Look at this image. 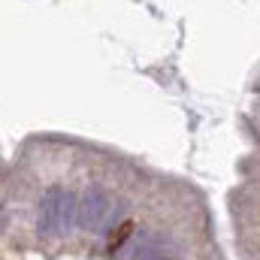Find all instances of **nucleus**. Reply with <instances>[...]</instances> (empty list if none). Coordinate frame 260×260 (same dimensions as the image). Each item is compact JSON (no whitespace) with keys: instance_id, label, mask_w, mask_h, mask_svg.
<instances>
[{"instance_id":"f257e3e1","label":"nucleus","mask_w":260,"mask_h":260,"mask_svg":"<svg viewBox=\"0 0 260 260\" xmlns=\"http://www.w3.org/2000/svg\"><path fill=\"white\" fill-rule=\"evenodd\" d=\"M106 209H109L106 197L100 194V191H94V194L85 197V206H82V221H85L88 227H94V224H100V218L106 215Z\"/></svg>"}]
</instances>
